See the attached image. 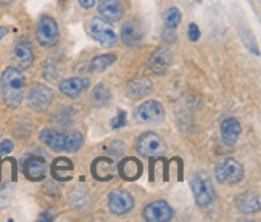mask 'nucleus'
<instances>
[{"instance_id": "obj_29", "label": "nucleus", "mask_w": 261, "mask_h": 222, "mask_svg": "<svg viewBox=\"0 0 261 222\" xmlns=\"http://www.w3.org/2000/svg\"><path fill=\"white\" fill-rule=\"evenodd\" d=\"M13 151V144L12 140H2L0 142V156H7Z\"/></svg>"}, {"instance_id": "obj_9", "label": "nucleus", "mask_w": 261, "mask_h": 222, "mask_svg": "<svg viewBox=\"0 0 261 222\" xmlns=\"http://www.w3.org/2000/svg\"><path fill=\"white\" fill-rule=\"evenodd\" d=\"M134 208V198L126 190H113L108 195V209L116 216H123Z\"/></svg>"}, {"instance_id": "obj_5", "label": "nucleus", "mask_w": 261, "mask_h": 222, "mask_svg": "<svg viewBox=\"0 0 261 222\" xmlns=\"http://www.w3.org/2000/svg\"><path fill=\"white\" fill-rule=\"evenodd\" d=\"M137 151L142 156H147V158L162 156L166 151V144L158 134L145 132L137 138Z\"/></svg>"}, {"instance_id": "obj_24", "label": "nucleus", "mask_w": 261, "mask_h": 222, "mask_svg": "<svg viewBox=\"0 0 261 222\" xmlns=\"http://www.w3.org/2000/svg\"><path fill=\"white\" fill-rule=\"evenodd\" d=\"M116 62V55L113 53H103V55H98L95 57L92 62H90V73L97 74V73H102L105 71L107 68H110L113 63Z\"/></svg>"}, {"instance_id": "obj_32", "label": "nucleus", "mask_w": 261, "mask_h": 222, "mask_svg": "<svg viewBox=\"0 0 261 222\" xmlns=\"http://www.w3.org/2000/svg\"><path fill=\"white\" fill-rule=\"evenodd\" d=\"M8 34V27L7 26H0V42L4 40V37Z\"/></svg>"}, {"instance_id": "obj_28", "label": "nucleus", "mask_w": 261, "mask_h": 222, "mask_svg": "<svg viewBox=\"0 0 261 222\" xmlns=\"http://www.w3.org/2000/svg\"><path fill=\"white\" fill-rule=\"evenodd\" d=\"M108 151L113 156H121L124 153V145L121 142H112L108 145Z\"/></svg>"}, {"instance_id": "obj_16", "label": "nucleus", "mask_w": 261, "mask_h": 222, "mask_svg": "<svg viewBox=\"0 0 261 222\" xmlns=\"http://www.w3.org/2000/svg\"><path fill=\"white\" fill-rule=\"evenodd\" d=\"M152 87H153V84H152V80H150V77L140 76V77H136L130 80L127 84L126 92L130 98L139 100V98L147 97L150 92H152Z\"/></svg>"}, {"instance_id": "obj_18", "label": "nucleus", "mask_w": 261, "mask_h": 222, "mask_svg": "<svg viewBox=\"0 0 261 222\" xmlns=\"http://www.w3.org/2000/svg\"><path fill=\"white\" fill-rule=\"evenodd\" d=\"M240 132H242V126L236 118H227L221 124V137L226 145H234L240 137Z\"/></svg>"}, {"instance_id": "obj_8", "label": "nucleus", "mask_w": 261, "mask_h": 222, "mask_svg": "<svg viewBox=\"0 0 261 222\" xmlns=\"http://www.w3.org/2000/svg\"><path fill=\"white\" fill-rule=\"evenodd\" d=\"M190 188L194 191V198L198 206H210L215 200V187L212 180L206 177L195 176L190 182Z\"/></svg>"}, {"instance_id": "obj_11", "label": "nucleus", "mask_w": 261, "mask_h": 222, "mask_svg": "<svg viewBox=\"0 0 261 222\" xmlns=\"http://www.w3.org/2000/svg\"><path fill=\"white\" fill-rule=\"evenodd\" d=\"M145 31L144 26L140 24L137 19H129L121 27V42L127 47H136L144 40Z\"/></svg>"}, {"instance_id": "obj_23", "label": "nucleus", "mask_w": 261, "mask_h": 222, "mask_svg": "<svg viewBox=\"0 0 261 222\" xmlns=\"http://www.w3.org/2000/svg\"><path fill=\"white\" fill-rule=\"evenodd\" d=\"M110 98H112V92H110V89L105 86V84H98L92 89V92H90V103L95 105V106H103L110 102Z\"/></svg>"}, {"instance_id": "obj_31", "label": "nucleus", "mask_w": 261, "mask_h": 222, "mask_svg": "<svg viewBox=\"0 0 261 222\" xmlns=\"http://www.w3.org/2000/svg\"><path fill=\"white\" fill-rule=\"evenodd\" d=\"M77 2H79V5H81L83 8H86V10L92 8L95 5V0H77Z\"/></svg>"}, {"instance_id": "obj_26", "label": "nucleus", "mask_w": 261, "mask_h": 222, "mask_svg": "<svg viewBox=\"0 0 261 222\" xmlns=\"http://www.w3.org/2000/svg\"><path fill=\"white\" fill-rule=\"evenodd\" d=\"M180 19H182V15H180V10L176 7L168 8L166 12L163 13V23L166 29H171V31H176Z\"/></svg>"}, {"instance_id": "obj_30", "label": "nucleus", "mask_w": 261, "mask_h": 222, "mask_svg": "<svg viewBox=\"0 0 261 222\" xmlns=\"http://www.w3.org/2000/svg\"><path fill=\"white\" fill-rule=\"evenodd\" d=\"M187 34H189V39L192 40V42H197L198 37H200V29L195 23H190L189 24V29H187Z\"/></svg>"}, {"instance_id": "obj_1", "label": "nucleus", "mask_w": 261, "mask_h": 222, "mask_svg": "<svg viewBox=\"0 0 261 222\" xmlns=\"http://www.w3.org/2000/svg\"><path fill=\"white\" fill-rule=\"evenodd\" d=\"M24 76L18 68L10 66L0 77V90H2L4 102L8 108H16L21 105L24 97Z\"/></svg>"}, {"instance_id": "obj_7", "label": "nucleus", "mask_w": 261, "mask_h": 222, "mask_svg": "<svg viewBox=\"0 0 261 222\" xmlns=\"http://www.w3.org/2000/svg\"><path fill=\"white\" fill-rule=\"evenodd\" d=\"M54 102V90L45 84H34L29 89L28 105L34 111H44Z\"/></svg>"}, {"instance_id": "obj_34", "label": "nucleus", "mask_w": 261, "mask_h": 222, "mask_svg": "<svg viewBox=\"0 0 261 222\" xmlns=\"http://www.w3.org/2000/svg\"><path fill=\"white\" fill-rule=\"evenodd\" d=\"M195 2H202V0H195Z\"/></svg>"}, {"instance_id": "obj_14", "label": "nucleus", "mask_w": 261, "mask_h": 222, "mask_svg": "<svg viewBox=\"0 0 261 222\" xmlns=\"http://www.w3.org/2000/svg\"><path fill=\"white\" fill-rule=\"evenodd\" d=\"M89 79L87 77H69L60 82V92L69 98H76L81 95L84 90L89 87Z\"/></svg>"}, {"instance_id": "obj_13", "label": "nucleus", "mask_w": 261, "mask_h": 222, "mask_svg": "<svg viewBox=\"0 0 261 222\" xmlns=\"http://www.w3.org/2000/svg\"><path fill=\"white\" fill-rule=\"evenodd\" d=\"M13 60L18 66V69H28L34 62V53H33V47L28 40H19L15 45L13 50Z\"/></svg>"}, {"instance_id": "obj_2", "label": "nucleus", "mask_w": 261, "mask_h": 222, "mask_svg": "<svg viewBox=\"0 0 261 222\" xmlns=\"http://www.w3.org/2000/svg\"><path fill=\"white\" fill-rule=\"evenodd\" d=\"M165 119V109L155 100H148V102L140 103L134 111V121L137 124L153 126L163 123Z\"/></svg>"}, {"instance_id": "obj_12", "label": "nucleus", "mask_w": 261, "mask_h": 222, "mask_svg": "<svg viewBox=\"0 0 261 222\" xmlns=\"http://www.w3.org/2000/svg\"><path fill=\"white\" fill-rule=\"evenodd\" d=\"M123 5L119 0H98V15L108 23L119 21L123 18Z\"/></svg>"}, {"instance_id": "obj_20", "label": "nucleus", "mask_w": 261, "mask_h": 222, "mask_svg": "<svg viewBox=\"0 0 261 222\" xmlns=\"http://www.w3.org/2000/svg\"><path fill=\"white\" fill-rule=\"evenodd\" d=\"M42 144L54 151H65V134L57 129H44L41 132Z\"/></svg>"}, {"instance_id": "obj_33", "label": "nucleus", "mask_w": 261, "mask_h": 222, "mask_svg": "<svg viewBox=\"0 0 261 222\" xmlns=\"http://www.w3.org/2000/svg\"><path fill=\"white\" fill-rule=\"evenodd\" d=\"M12 2H13V0H0V4H2V5H10Z\"/></svg>"}, {"instance_id": "obj_21", "label": "nucleus", "mask_w": 261, "mask_h": 222, "mask_svg": "<svg viewBox=\"0 0 261 222\" xmlns=\"http://www.w3.org/2000/svg\"><path fill=\"white\" fill-rule=\"evenodd\" d=\"M237 208L245 214H253L259 209V195L255 193V191H247V193H242L237 198Z\"/></svg>"}, {"instance_id": "obj_4", "label": "nucleus", "mask_w": 261, "mask_h": 222, "mask_svg": "<svg viewBox=\"0 0 261 222\" xmlns=\"http://www.w3.org/2000/svg\"><path fill=\"white\" fill-rule=\"evenodd\" d=\"M215 176L219 184H239L244 179V166L234 158H227L216 164Z\"/></svg>"}, {"instance_id": "obj_27", "label": "nucleus", "mask_w": 261, "mask_h": 222, "mask_svg": "<svg viewBox=\"0 0 261 222\" xmlns=\"http://www.w3.org/2000/svg\"><path fill=\"white\" fill-rule=\"evenodd\" d=\"M124 124H126V113H124V111H118L116 118L112 119V127L113 129H121V127H124Z\"/></svg>"}, {"instance_id": "obj_22", "label": "nucleus", "mask_w": 261, "mask_h": 222, "mask_svg": "<svg viewBox=\"0 0 261 222\" xmlns=\"http://www.w3.org/2000/svg\"><path fill=\"white\" fill-rule=\"evenodd\" d=\"M73 171V163L69 161L68 158H58L54 161L52 164V176L57 179V180H68L69 174H71Z\"/></svg>"}, {"instance_id": "obj_17", "label": "nucleus", "mask_w": 261, "mask_h": 222, "mask_svg": "<svg viewBox=\"0 0 261 222\" xmlns=\"http://www.w3.org/2000/svg\"><path fill=\"white\" fill-rule=\"evenodd\" d=\"M24 176L29 179V180H34V182H37V180H42L45 179V173H47V164L45 161L42 158L39 156H33L29 158L26 163H24Z\"/></svg>"}, {"instance_id": "obj_15", "label": "nucleus", "mask_w": 261, "mask_h": 222, "mask_svg": "<svg viewBox=\"0 0 261 222\" xmlns=\"http://www.w3.org/2000/svg\"><path fill=\"white\" fill-rule=\"evenodd\" d=\"M171 62H173L171 52H169L166 47H160L153 52L152 58H150V69H152L155 74H163L166 73V69L169 68Z\"/></svg>"}, {"instance_id": "obj_19", "label": "nucleus", "mask_w": 261, "mask_h": 222, "mask_svg": "<svg viewBox=\"0 0 261 222\" xmlns=\"http://www.w3.org/2000/svg\"><path fill=\"white\" fill-rule=\"evenodd\" d=\"M118 171L124 180H136L142 174V164L137 158H126L119 163Z\"/></svg>"}, {"instance_id": "obj_10", "label": "nucleus", "mask_w": 261, "mask_h": 222, "mask_svg": "<svg viewBox=\"0 0 261 222\" xmlns=\"http://www.w3.org/2000/svg\"><path fill=\"white\" fill-rule=\"evenodd\" d=\"M142 216L148 222H168L173 219V209L166 201L158 200L145 206Z\"/></svg>"}, {"instance_id": "obj_25", "label": "nucleus", "mask_w": 261, "mask_h": 222, "mask_svg": "<svg viewBox=\"0 0 261 222\" xmlns=\"http://www.w3.org/2000/svg\"><path fill=\"white\" fill-rule=\"evenodd\" d=\"M84 144V137L81 132L77 130H71V132L65 134V151H69V153H74Z\"/></svg>"}, {"instance_id": "obj_6", "label": "nucleus", "mask_w": 261, "mask_h": 222, "mask_svg": "<svg viewBox=\"0 0 261 222\" xmlns=\"http://www.w3.org/2000/svg\"><path fill=\"white\" fill-rule=\"evenodd\" d=\"M58 37H60V29L55 19L50 16H42L36 29V39L39 45L52 47L58 42Z\"/></svg>"}, {"instance_id": "obj_3", "label": "nucleus", "mask_w": 261, "mask_h": 222, "mask_svg": "<svg viewBox=\"0 0 261 222\" xmlns=\"http://www.w3.org/2000/svg\"><path fill=\"white\" fill-rule=\"evenodd\" d=\"M87 33L90 37H94L100 45H103L107 48L113 47L116 44V34L113 31V27L105 21L103 18H92L87 24Z\"/></svg>"}]
</instances>
